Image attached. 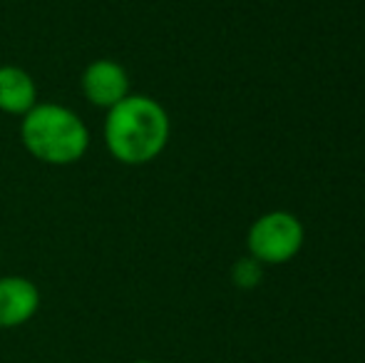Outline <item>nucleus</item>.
<instances>
[{
  "label": "nucleus",
  "mask_w": 365,
  "mask_h": 363,
  "mask_svg": "<svg viewBox=\"0 0 365 363\" xmlns=\"http://www.w3.org/2000/svg\"><path fill=\"white\" fill-rule=\"evenodd\" d=\"M169 115L154 97L127 95L120 105L107 110L105 145L117 162L140 167L157 160L169 142Z\"/></svg>",
  "instance_id": "obj_1"
},
{
  "label": "nucleus",
  "mask_w": 365,
  "mask_h": 363,
  "mask_svg": "<svg viewBox=\"0 0 365 363\" xmlns=\"http://www.w3.org/2000/svg\"><path fill=\"white\" fill-rule=\"evenodd\" d=\"M23 147L38 162L68 167L90 150V130L75 110L58 102H38L20 122Z\"/></svg>",
  "instance_id": "obj_2"
},
{
  "label": "nucleus",
  "mask_w": 365,
  "mask_h": 363,
  "mask_svg": "<svg viewBox=\"0 0 365 363\" xmlns=\"http://www.w3.org/2000/svg\"><path fill=\"white\" fill-rule=\"evenodd\" d=\"M246 247H249V257H254L264 267H281L291 262L303 247L301 219L284 209L261 214L249 227Z\"/></svg>",
  "instance_id": "obj_3"
},
{
  "label": "nucleus",
  "mask_w": 365,
  "mask_h": 363,
  "mask_svg": "<svg viewBox=\"0 0 365 363\" xmlns=\"http://www.w3.org/2000/svg\"><path fill=\"white\" fill-rule=\"evenodd\" d=\"M80 88L90 105L100 107V110H112L130 95V75L120 63L100 58L92 60L82 70Z\"/></svg>",
  "instance_id": "obj_4"
},
{
  "label": "nucleus",
  "mask_w": 365,
  "mask_h": 363,
  "mask_svg": "<svg viewBox=\"0 0 365 363\" xmlns=\"http://www.w3.org/2000/svg\"><path fill=\"white\" fill-rule=\"evenodd\" d=\"M40 309V289L25 276H0V329L28 324Z\"/></svg>",
  "instance_id": "obj_5"
},
{
  "label": "nucleus",
  "mask_w": 365,
  "mask_h": 363,
  "mask_svg": "<svg viewBox=\"0 0 365 363\" xmlns=\"http://www.w3.org/2000/svg\"><path fill=\"white\" fill-rule=\"evenodd\" d=\"M38 105V85L28 70L18 65H0V112L28 115Z\"/></svg>",
  "instance_id": "obj_6"
},
{
  "label": "nucleus",
  "mask_w": 365,
  "mask_h": 363,
  "mask_svg": "<svg viewBox=\"0 0 365 363\" xmlns=\"http://www.w3.org/2000/svg\"><path fill=\"white\" fill-rule=\"evenodd\" d=\"M264 279V264L256 262L254 257H244L234 264L231 269V281H234L239 289H256Z\"/></svg>",
  "instance_id": "obj_7"
},
{
  "label": "nucleus",
  "mask_w": 365,
  "mask_h": 363,
  "mask_svg": "<svg viewBox=\"0 0 365 363\" xmlns=\"http://www.w3.org/2000/svg\"><path fill=\"white\" fill-rule=\"evenodd\" d=\"M132 363H157V361H149V359H140V361H132Z\"/></svg>",
  "instance_id": "obj_8"
}]
</instances>
